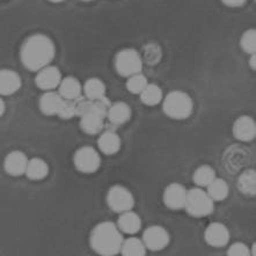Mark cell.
Instances as JSON below:
<instances>
[{"mask_svg":"<svg viewBox=\"0 0 256 256\" xmlns=\"http://www.w3.org/2000/svg\"><path fill=\"white\" fill-rule=\"evenodd\" d=\"M56 54L52 40L44 34H34L26 40L20 51L21 63L27 70L38 72L50 65Z\"/></svg>","mask_w":256,"mask_h":256,"instance_id":"1","label":"cell"},{"mask_svg":"<svg viewBox=\"0 0 256 256\" xmlns=\"http://www.w3.org/2000/svg\"><path fill=\"white\" fill-rule=\"evenodd\" d=\"M123 240V233L112 222H102L98 224L90 236V244L92 250L102 256L118 254Z\"/></svg>","mask_w":256,"mask_h":256,"instance_id":"2","label":"cell"},{"mask_svg":"<svg viewBox=\"0 0 256 256\" xmlns=\"http://www.w3.org/2000/svg\"><path fill=\"white\" fill-rule=\"evenodd\" d=\"M162 110L172 120H186L192 114V98L182 90H172L162 98Z\"/></svg>","mask_w":256,"mask_h":256,"instance_id":"3","label":"cell"},{"mask_svg":"<svg viewBox=\"0 0 256 256\" xmlns=\"http://www.w3.org/2000/svg\"><path fill=\"white\" fill-rule=\"evenodd\" d=\"M184 209L192 217L203 218L214 211V202L206 190L196 186L186 192Z\"/></svg>","mask_w":256,"mask_h":256,"instance_id":"4","label":"cell"},{"mask_svg":"<svg viewBox=\"0 0 256 256\" xmlns=\"http://www.w3.org/2000/svg\"><path fill=\"white\" fill-rule=\"evenodd\" d=\"M115 70L120 76H128L140 73L142 70V58L137 50L126 48L120 50L115 56Z\"/></svg>","mask_w":256,"mask_h":256,"instance_id":"5","label":"cell"},{"mask_svg":"<svg viewBox=\"0 0 256 256\" xmlns=\"http://www.w3.org/2000/svg\"><path fill=\"white\" fill-rule=\"evenodd\" d=\"M108 206L116 214H122V212L132 210L134 206V197L132 192L124 186H112L109 188L107 196Z\"/></svg>","mask_w":256,"mask_h":256,"instance_id":"6","label":"cell"},{"mask_svg":"<svg viewBox=\"0 0 256 256\" xmlns=\"http://www.w3.org/2000/svg\"><path fill=\"white\" fill-rule=\"evenodd\" d=\"M73 164L76 170L85 174L95 173L101 166V156L92 146H82L73 156Z\"/></svg>","mask_w":256,"mask_h":256,"instance_id":"7","label":"cell"},{"mask_svg":"<svg viewBox=\"0 0 256 256\" xmlns=\"http://www.w3.org/2000/svg\"><path fill=\"white\" fill-rule=\"evenodd\" d=\"M170 241V233L162 226L152 225L148 226L142 233V242L146 250L152 252L162 250L168 246Z\"/></svg>","mask_w":256,"mask_h":256,"instance_id":"8","label":"cell"},{"mask_svg":"<svg viewBox=\"0 0 256 256\" xmlns=\"http://www.w3.org/2000/svg\"><path fill=\"white\" fill-rule=\"evenodd\" d=\"M186 186L181 184H170L164 189L162 200L164 204L170 210H181L184 209L186 198Z\"/></svg>","mask_w":256,"mask_h":256,"instance_id":"9","label":"cell"},{"mask_svg":"<svg viewBox=\"0 0 256 256\" xmlns=\"http://www.w3.org/2000/svg\"><path fill=\"white\" fill-rule=\"evenodd\" d=\"M62 80V72L56 66H48L38 71V76L35 78V84L42 90H54L60 85Z\"/></svg>","mask_w":256,"mask_h":256,"instance_id":"10","label":"cell"},{"mask_svg":"<svg viewBox=\"0 0 256 256\" xmlns=\"http://www.w3.org/2000/svg\"><path fill=\"white\" fill-rule=\"evenodd\" d=\"M204 239L206 242L212 247H224L230 242L231 234L228 228L222 222H212L208 226L204 232Z\"/></svg>","mask_w":256,"mask_h":256,"instance_id":"11","label":"cell"},{"mask_svg":"<svg viewBox=\"0 0 256 256\" xmlns=\"http://www.w3.org/2000/svg\"><path fill=\"white\" fill-rule=\"evenodd\" d=\"M233 136L240 142H250L256 137V123L250 116H240L234 120Z\"/></svg>","mask_w":256,"mask_h":256,"instance_id":"12","label":"cell"},{"mask_svg":"<svg viewBox=\"0 0 256 256\" xmlns=\"http://www.w3.org/2000/svg\"><path fill=\"white\" fill-rule=\"evenodd\" d=\"M28 158L24 152L12 151L4 160V170L10 176H21L27 168Z\"/></svg>","mask_w":256,"mask_h":256,"instance_id":"13","label":"cell"},{"mask_svg":"<svg viewBox=\"0 0 256 256\" xmlns=\"http://www.w3.org/2000/svg\"><path fill=\"white\" fill-rule=\"evenodd\" d=\"M22 82L19 73L8 68L0 70V95H12L21 88Z\"/></svg>","mask_w":256,"mask_h":256,"instance_id":"14","label":"cell"},{"mask_svg":"<svg viewBox=\"0 0 256 256\" xmlns=\"http://www.w3.org/2000/svg\"><path fill=\"white\" fill-rule=\"evenodd\" d=\"M116 225L122 233L132 236V234H136L140 231L142 219L136 212L129 210L122 212V214H120Z\"/></svg>","mask_w":256,"mask_h":256,"instance_id":"15","label":"cell"},{"mask_svg":"<svg viewBox=\"0 0 256 256\" xmlns=\"http://www.w3.org/2000/svg\"><path fill=\"white\" fill-rule=\"evenodd\" d=\"M131 115H132V112H131L130 106L123 101L112 104L107 112L108 120L115 126H122V124L129 122Z\"/></svg>","mask_w":256,"mask_h":256,"instance_id":"16","label":"cell"},{"mask_svg":"<svg viewBox=\"0 0 256 256\" xmlns=\"http://www.w3.org/2000/svg\"><path fill=\"white\" fill-rule=\"evenodd\" d=\"M246 150L247 148H240V146L233 145L225 152L224 164L225 167H228V170L231 172V173L241 170V167L248 162V159H244Z\"/></svg>","mask_w":256,"mask_h":256,"instance_id":"17","label":"cell"},{"mask_svg":"<svg viewBox=\"0 0 256 256\" xmlns=\"http://www.w3.org/2000/svg\"><path fill=\"white\" fill-rule=\"evenodd\" d=\"M58 93L65 100H76L82 96V85L74 76H66L62 78L60 85H58Z\"/></svg>","mask_w":256,"mask_h":256,"instance_id":"18","label":"cell"},{"mask_svg":"<svg viewBox=\"0 0 256 256\" xmlns=\"http://www.w3.org/2000/svg\"><path fill=\"white\" fill-rule=\"evenodd\" d=\"M120 145H122L120 138L114 131H106L98 140V150L106 156L116 154L120 151Z\"/></svg>","mask_w":256,"mask_h":256,"instance_id":"19","label":"cell"},{"mask_svg":"<svg viewBox=\"0 0 256 256\" xmlns=\"http://www.w3.org/2000/svg\"><path fill=\"white\" fill-rule=\"evenodd\" d=\"M63 101V98L60 96V93L54 92V90H46V92L40 98V110L42 114L46 116H54L57 115L60 106Z\"/></svg>","mask_w":256,"mask_h":256,"instance_id":"20","label":"cell"},{"mask_svg":"<svg viewBox=\"0 0 256 256\" xmlns=\"http://www.w3.org/2000/svg\"><path fill=\"white\" fill-rule=\"evenodd\" d=\"M106 117L88 112L80 116V129L87 134H100L104 126Z\"/></svg>","mask_w":256,"mask_h":256,"instance_id":"21","label":"cell"},{"mask_svg":"<svg viewBox=\"0 0 256 256\" xmlns=\"http://www.w3.org/2000/svg\"><path fill=\"white\" fill-rule=\"evenodd\" d=\"M24 174L32 181L44 180L49 174V164L41 158H32L28 160Z\"/></svg>","mask_w":256,"mask_h":256,"instance_id":"22","label":"cell"},{"mask_svg":"<svg viewBox=\"0 0 256 256\" xmlns=\"http://www.w3.org/2000/svg\"><path fill=\"white\" fill-rule=\"evenodd\" d=\"M238 189L242 195L254 197L256 195V173L254 170H246L240 174L236 182Z\"/></svg>","mask_w":256,"mask_h":256,"instance_id":"23","label":"cell"},{"mask_svg":"<svg viewBox=\"0 0 256 256\" xmlns=\"http://www.w3.org/2000/svg\"><path fill=\"white\" fill-rule=\"evenodd\" d=\"M106 85L101 79L90 78L87 79L82 86V92L86 98L90 100H98L106 96Z\"/></svg>","mask_w":256,"mask_h":256,"instance_id":"24","label":"cell"},{"mask_svg":"<svg viewBox=\"0 0 256 256\" xmlns=\"http://www.w3.org/2000/svg\"><path fill=\"white\" fill-rule=\"evenodd\" d=\"M208 194L214 200V202H222L228 198L230 194V186L228 184L225 180L219 178H214V181L206 186Z\"/></svg>","mask_w":256,"mask_h":256,"instance_id":"25","label":"cell"},{"mask_svg":"<svg viewBox=\"0 0 256 256\" xmlns=\"http://www.w3.org/2000/svg\"><path fill=\"white\" fill-rule=\"evenodd\" d=\"M140 95V101L145 106H148V107L159 104L164 98L162 90L158 85H156V84H148V86L142 90Z\"/></svg>","mask_w":256,"mask_h":256,"instance_id":"26","label":"cell"},{"mask_svg":"<svg viewBox=\"0 0 256 256\" xmlns=\"http://www.w3.org/2000/svg\"><path fill=\"white\" fill-rule=\"evenodd\" d=\"M120 253L124 256H144L146 255V247L142 240L138 238H129L123 240Z\"/></svg>","mask_w":256,"mask_h":256,"instance_id":"27","label":"cell"},{"mask_svg":"<svg viewBox=\"0 0 256 256\" xmlns=\"http://www.w3.org/2000/svg\"><path fill=\"white\" fill-rule=\"evenodd\" d=\"M216 178V172L209 164H202L194 172L192 180L197 186H208Z\"/></svg>","mask_w":256,"mask_h":256,"instance_id":"28","label":"cell"},{"mask_svg":"<svg viewBox=\"0 0 256 256\" xmlns=\"http://www.w3.org/2000/svg\"><path fill=\"white\" fill-rule=\"evenodd\" d=\"M148 78L142 73H136V74L128 76L126 82V90L132 94H140L142 90L148 86Z\"/></svg>","mask_w":256,"mask_h":256,"instance_id":"29","label":"cell"},{"mask_svg":"<svg viewBox=\"0 0 256 256\" xmlns=\"http://www.w3.org/2000/svg\"><path fill=\"white\" fill-rule=\"evenodd\" d=\"M240 46L242 51L253 54L256 52V30L255 29H248L242 34L240 38Z\"/></svg>","mask_w":256,"mask_h":256,"instance_id":"30","label":"cell"},{"mask_svg":"<svg viewBox=\"0 0 256 256\" xmlns=\"http://www.w3.org/2000/svg\"><path fill=\"white\" fill-rule=\"evenodd\" d=\"M57 116L62 120H71L76 116V101L74 100H65L63 98L57 112Z\"/></svg>","mask_w":256,"mask_h":256,"instance_id":"31","label":"cell"},{"mask_svg":"<svg viewBox=\"0 0 256 256\" xmlns=\"http://www.w3.org/2000/svg\"><path fill=\"white\" fill-rule=\"evenodd\" d=\"M160 57H162V51H160L159 46L156 44H150L145 48L144 58L148 64H156L158 63Z\"/></svg>","mask_w":256,"mask_h":256,"instance_id":"32","label":"cell"},{"mask_svg":"<svg viewBox=\"0 0 256 256\" xmlns=\"http://www.w3.org/2000/svg\"><path fill=\"white\" fill-rule=\"evenodd\" d=\"M226 254L228 256H248L250 255V250L244 242H236L228 247Z\"/></svg>","mask_w":256,"mask_h":256,"instance_id":"33","label":"cell"},{"mask_svg":"<svg viewBox=\"0 0 256 256\" xmlns=\"http://www.w3.org/2000/svg\"><path fill=\"white\" fill-rule=\"evenodd\" d=\"M246 2L247 0H222V2L228 7H241Z\"/></svg>","mask_w":256,"mask_h":256,"instance_id":"34","label":"cell"},{"mask_svg":"<svg viewBox=\"0 0 256 256\" xmlns=\"http://www.w3.org/2000/svg\"><path fill=\"white\" fill-rule=\"evenodd\" d=\"M250 66L252 70H255V68H256V54H250Z\"/></svg>","mask_w":256,"mask_h":256,"instance_id":"35","label":"cell"},{"mask_svg":"<svg viewBox=\"0 0 256 256\" xmlns=\"http://www.w3.org/2000/svg\"><path fill=\"white\" fill-rule=\"evenodd\" d=\"M5 109H6V106H5V102L2 98H0V117L4 115V112H5Z\"/></svg>","mask_w":256,"mask_h":256,"instance_id":"36","label":"cell"},{"mask_svg":"<svg viewBox=\"0 0 256 256\" xmlns=\"http://www.w3.org/2000/svg\"><path fill=\"white\" fill-rule=\"evenodd\" d=\"M51 2H54V4H58V2H63L65 0H49Z\"/></svg>","mask_w":256,"mask_h":256,"instance_id":"37","label":"cell"},{"mask_svg":"<svg viewBox=\"0 0 256 256\" xmlns=\"http://www.w3.org/2000/svg\"><path fill=\"white\" fill-rule=\"evenodd\" d=\"M82 2H93V0H82Z\"/></svg>","mask_w":256,"mask_h":256,"instance_id":"38","label":"cell"}]
</instances>
